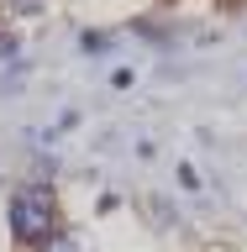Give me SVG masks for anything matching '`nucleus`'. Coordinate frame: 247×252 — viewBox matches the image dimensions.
<instances>
[{
  "label": "nucleus",
  "mask_w": 247,
  "mask_h": 252,
  "mask_svg": "<svg viewBox=\"0 0 247 252\" xmlns=\"http://www.w3.org/2000/svg\"><path fill=\"white\" fill-rule=\"evenodd\" d=\"M5 5H11L16 16H37V11H42V0H5Z\"/></svg>",
  "instance_id": "7ed1b4c3"
},
{
  "label": "nucleus",
  "mask_w": 247,
  "mask_h": 252,
  "mask_svg": "<svg viewBox=\"0 0 247 252\" xmlns=\"http://www.w3.org/2000/svg\"><path fill=\"white\" fill-rule=\"evenodd\" d=\"M47 252H84L74 236H47Z\"/></svg>",
  "instance_id": "f03ea898"
},
{
  "label": "nucleus",
  "mask_w": 247,
  "mask_h": 252,
  "mask_svg": "<svg viewBox=\"0 0 247 252\" xmlns=\"http://www.w3.org/2000/svg\"><path fill=\"white\" fill-rule=\"evenodd\" d=\"M58 226V200L47 184H21L11 194V236L27 242V247H42Z\"/></svg>",
  "instance_id": "f257e3e1"
}]
</instances>
